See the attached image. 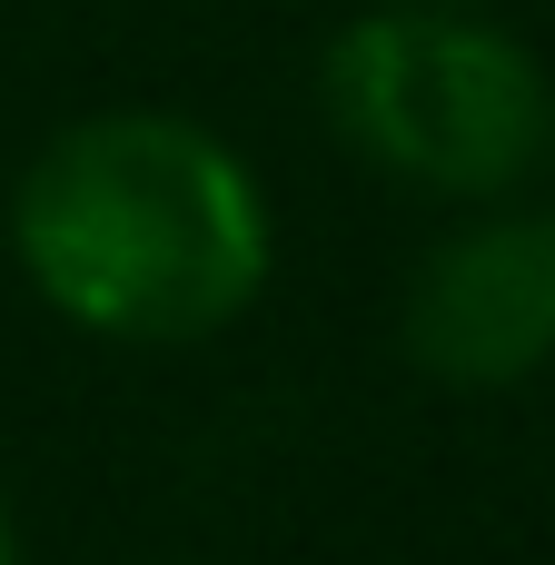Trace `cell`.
<instances>
[{
  "instance_id": "obj_2",
  "label": "cell",
  "mask_w": 555,
  "mask_h": 565,
  "mask_svg": "<svg viewBox=\"0 0 555 565\" xmlns=\"http://www.w3.org/2000/svg\"><path fill=\"white\" fill-rule=\"evenodd\" d=\"M338 129L427 179V189H506L546 139V79L516 40L467 20H367L328 60Z\"/></svg>"
},
{
  "instance_id": "obj_4",
  "label": "cell",
  "mask_w": 555,
  "mask_h": 565,
  "mask_svg": "<svg viewBox=\"0 0 555 565\" xmlns=\"http://www.w3.org/2000/svg\"><path fill=\"white\" fill-rule=\"evenodd\" d=\"M0 565H10V546H0Z\"/></svg>"
},
{
  "instance_id": "obj_3",
  "label": "cell",
  "mask_w": 555,
  "mask_h": 565,
  "mask_svg": "<svg viewBox=\"0 0 555 565\" xmlns=\"http://www.w3.org/2000/svg\"><path fill=\"white\" fill-rule=\"evenodd\" d=\"M417 367L457 387H506L546 367L555 348V218H497L477 238H447L407 298Z\"/></svg>"
},
{
  "instance_id": "obj_1",
  "label": "cell",
  "mask_w": 555,
  "mask_h": 565,
  "mask_svg": "<svg viewBox=\"0 0 555 565\" xmlns=\"http://www.w3.org/2000/svg\"><path fill=\"white\" fill-rule=\"evenodd\" d=\"M30 278L109 338H209L248 308L268 228L248 169L189 119H79L20 189Z\"/></svg>"
}]
</instances>
